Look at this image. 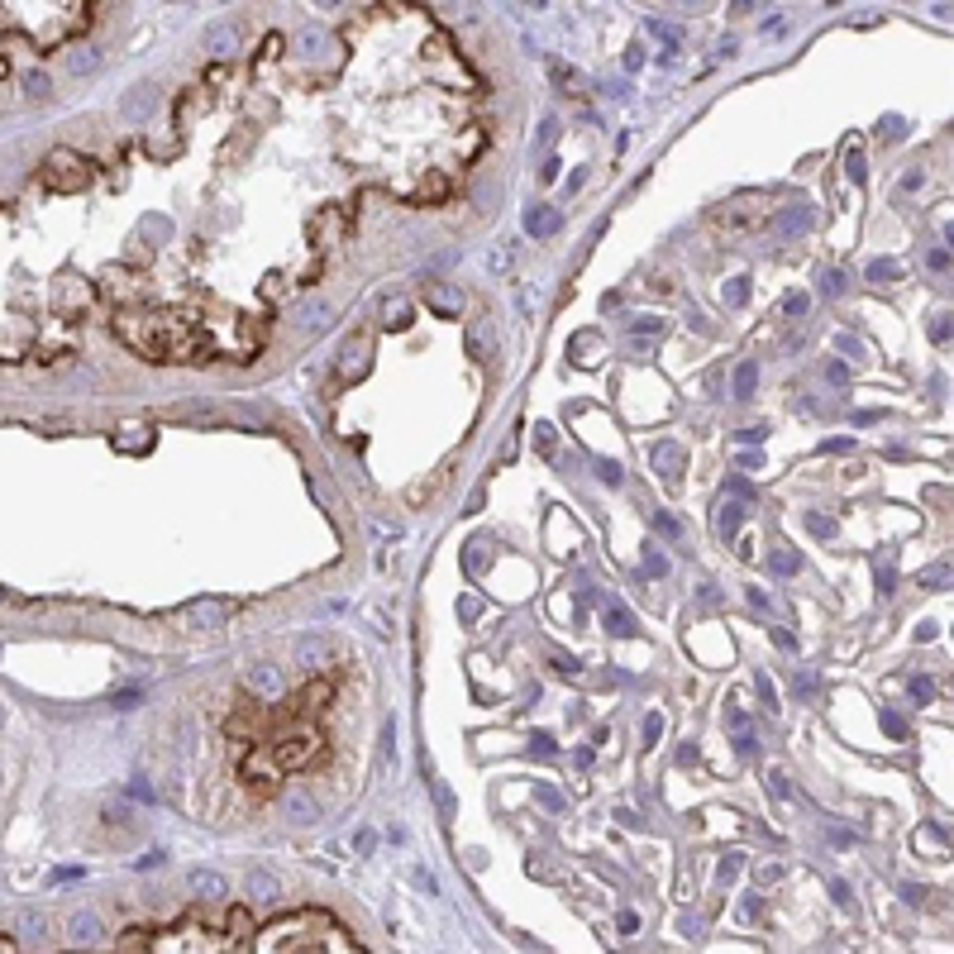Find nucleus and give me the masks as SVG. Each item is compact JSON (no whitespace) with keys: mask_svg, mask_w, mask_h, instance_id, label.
I'll return each instance as SVG.
<instances>
[{"mask_svg":"<svg viewBox=\"0 0 954 954\" xmlns=\"http://www.w3.org/2000/svg\"><path fill=\"white\" fill-rule=\"evenodd\" d=\"M821 286H826L830 296H835V291H844V277H840V272H826V282H821Z\"/></svg>","mask_w":954,"mask_h":954,"instance_id":"37","label":"nucleus"},{"mask_svg":"<svg viewBox=\"0 0 954 954\" xmlns=\"http://www.w3.org/2000/svg\"><path fill=\"white\" fill-rule=\"evenodd\" d=\"M888 277H897L892 263H874V268H869V282H888Z\"/></svg>","mask_w":954,"mask_h":954,"instance_id":"30","label":"nucleus"},{"mask_svg":"<svg viewBox=\"0 0 954 954\" xmlns=\"http://www.w3.org/2000/svg\"><path fill=\"white\" fill-rule=\"evenodd\" d=\"M286 811H291V821H315V816H320V807H310V802H301V797H296Z\"/></svg>","mask_w":954,"mask_h":954,"instance_id":"24","label":"nucleus"},{"mask_svg":"<svg viewBox=\"0 0 954 954\" xmlns=\"http://www.w3.org/2000/svg\"><path fill=\"white\" fill-rule=\"evenodd\" d=\"M735 525H740V506H725L720 510V535H730Z\"/></svg>","mask_w":954,"mask_h":954,"instance_id":"29","label":"nucleus"},{"mask_svg":"<svg viewBox=\"0 0 954 954\" xmlns=\"http://www.w3.org/2000/svg\"><path fill=\"white\" fill-rule=\"evenodd\" d=\"M148 100H153V86H134V91L125 95V115H134V120H139V110L148 105Z\"/></svg>","mask_w":954,"mask_h":954,"instance_id":"17","label":"nucleus"},{"mask_svg":"<svg viewBox=\"0 0 954 954\" xmlns=\"http://www.w3.org/2000/svg\"><path fill=\"white\" fill-rule=\"evenodd\" d=\"M315 5H320V10H330V5H339V0H315Z\"/></svg>","mask_w":954,"mask_h":954,"instance_id":"46","label":"nucleus"},{"mask_svg":"<svg viewBox=\"0 0 954 954\" xmlns=\"http://www.w3.org/2000/svg\"><path fill=\"white\" fill-rule=\"evenodd\" d=\"M807 310H811V296H807V291H792V296L782 301V315H792V320L807 315Z\"/></svg>","mask_w":954,"mask_h":954,"instance_id":"20","label":"nucleus"},{"mask_svg":"<svg viewBox=\"0 0 954 954\" xmlns=\"http://www.w3.org/2000/svg\"><path fill=\"white\" fill-rule=\"evenodd\" d=\"M339 367H344V377H358V372H363V367H367V344H363V339H358V349H353V358H349V363H339Z\"/></svg>","mask_w":954,"mask_h":954,"instance_id":"21","label":"nucleus"},{"mask_svg":"<svg viewBox=\"0 0 954 954\" xmlns=\"http://www.w3.org/2000/svg\"><path fill=\"white\" fill-rule=\"evenodd\" d=\"M0 602H5V592H0Z\"/></svg>","mask_w":954,"mask_h":954,"instance_id":"48","label":"nucleus"},{"mask_svg":"<svg viewBox=\"0 0 954 954\" xmlns=\"http://www.w3.org/2000/svg\"><path fill=\"white\" fill-rule=\"evenodd\" d=\"M826 377H830V382H844L849 372H844V363H830V367H826Z\"/></svg>","mask_w":954,"mask_h":954,"instance_id":"45","label":"nucleus"},{"mask_svg":"<svg viewBox=\"0 0 954 954\" xmlns=\"http://www.w3.org/2000/svg\"><path fill=\"white\" fill-rule=\"evenodd\" d=\"M654 463H659L664 477H678V444H659L654 449Z\"/></svg>","mask_w":954,"mask_h":954,"instance_id":"13","label":"nucleus"},{"mask_svg":"<svg viewBox=\"0 0 954 954\" xmlns=\"http://www.w3.org/2000/svg\"><path fill=\"white\" fill-rule=\"evenodd\" d=\"M849 177H854V182L864 177V158H859V153H849Z\"/></svg>","mask_w":954,"mask_h":954,"instance_id":"44","label":"nucleus"},{"mask_svg":"<svg viewBox=\"0 0 954 954\" xmlns=\"http://www.w3.org/2000/svg\"><path fill=\"white\" fill-rule=\"evenodd\" d=\"M720 296H725V305H745V296H749V277H730V282L720 286Z\"/></svg>","mask_w":954,"mask_h":954,"instance_id":"15","label":"nucleus"},{"mask_svg":"<svg viewBox=\"0 0 954 954\" xmlns=\"http://www.w3.org/2000/svg\"><path fill=\"white\" fill-rule=\"evenodd\" d=\"M754 687H759V697H763V706H768V711H778V697H773V683H768V678H763V673H759V678H754Z\"/></svg>","mask_w":954,"mask_h":954,"instance_id":"26","label":"nucleus"},{"mask_svg":"<svg viewBox=\"0 0 954 954\" xmlns=\"http://www.w3.org/2000/svg\"><path fill=\"white\" fill-rule=\"evenodd\" d=\"M606 630H611V635H635V620H630V611L620 602L606 606Z\"/></svg>","mask_w":954,"mask_h":954,"instance_id":"9","label":"nucleus"},{"mask_svg":"<svg viewBox=\"0 0 954 954\" xmlns=\"http://www.w3.org/2000/svg\"><path fill=\"white\" fill-rule=\"evenodd\" d=\"M67 935L77 940V945H95V940H100V926H95L91 911H81V916H72V921H67Z\"/></svg>","mask_w":954,"mask_h":954,"instance_id":"8","label":"nucleus"},{"mask_svg":"<svg viewBox=\"0 0 954 954\" xmlns=\"http://www.w3.org/2000/svg\"><path fill=\"white\" fill-rule=\"evenodd\" d=\"M654 530H659V535H664V540H683V525L673 520V515H668V510H654Z\"/></svg>","mask_w":954,"mask_h":954,"instance_id":"18","label":"nucleus"},{"mask_svg":"<svg viewBox=\"0 0 954 954\" xmlns=\"http://www.w3.org/2000/svg\"><path fill=\"white\" fill-rule=\"evenodd\" d=\"M229 616H234V606L229 602H220V597H201V602H191L187 611H177V625L191 630V635H201V630H220Z\"/></svg>","mask_w":954,"mask_h":954,"instance_id":"2","label":"nucleus"},{"mask_svg":"<svg viewBox=\"0 0 954 954\" xmlns=\"http://www.w3.org/2000/svg\"><path fill=\"white\" fill-rule=\"evenodd\" d=\"M191 888H196V897H224L220 874H210V869H201V874L191 878Z\"/></svg>","mask_w":954,"mask_h":954,"instance_id":"11","label":"nucleus"},{"mask_svg":"<svg viewBox=\"0 0 954 954\" xmlns=\"http://www.w3.org/2000/svg\"><path fill=\"white\" fill-rule=\"evenodd\" d=\"M243 683H248V692H258V697H277V692H282V678H277L272 664H253L243 673Z\"/></svg>","mask_w":954,"mask_h":954,"instance_id":"5","label":"nucleus"},{"mask_svg":"<svg viewBox=\"0 0 954 954\" xmlns=\"http://www.w3.org/2000/svg\"><path fill=\"white\" fill-rule=\"evenodd\" d=\"M807 525H811V530H816V535H835V525H830L826 515H807Z\"/></svg>","mask_w":954,"mask_h":954,"instance_id":"32","label":"nucleus"},{"mask_svg":"<svg viewBox=\"0 0 954 954\" xmlns=\"http://www.w3.org/2000/svg\"><path fill=\"white\" fill-rule=\"evenodd\" d=\"M406 320H411V310H406V305H397V310H392V315H387V325H392V330H401V325H406Z\"/></svg>","mask_w":954,"mask_h":954,"instance_id":"35","label":"nucleus"},{"mask_svg":"<svg viewBox=\"0 0 954 954\" xmlns=\"http://www.w3.org/2000/svg\"><path fill=\"white\" fill-rule=\"evenodd\" d=\"M644 568H649V577H664V572H668V558L659 554V549H649V544H644Z\"/></svg>","mask_w":954,"mask_h":954,"instance_id":"23","label":"nucleus"},{"mask_svg":"<svg viewBox=\"0 0 954 954\" xmlns=\"http://www.w3.org/2000/svg\"><path fill=\"white\" fill-rule=\"evenodd\" d=\"M115 330L129 339V349L148 353V358H172L167 344H182L177 325L167 315H153V310H125V315L115 320Z\"/></svg>","mask_w":954,"mask_h":954,"instance_id":"1","label":"nucleus"},{"mask_svg":"<svg viewBox=\"0 0 954 954\" xmlns=\"http://www.w3.org/2000/svg\"><path fill=\"white\" fill-rule=\"evenodd\" d=\"M248 892H253L258 902H272V897H277V878L272 874H253L248 878Z\"/></svg>","mask_w":954,"mask_h":954,"instance_id":"14","label":"nucleus"},{"mask_svg":"<svg viewBox=\"0 0 954 954\" xmlns=\"http://www.w3.org/2000/svg\"><path fill=\"white\" fill-rule=\"evenodd\" d=\"M773 644H778V649H797V639L787 635V630H773Z\"/></svg>","mask_w":954,"mask_h":954,"instance_id":"39","label":"nucleus"},{"mask_svg":"<svg viewBox=\"0 0 954 954\" xmlns=\"http://www.w3.org/2000/svg\"><path fill=\"white\" fill-rule=\"evenodd\" d=\"M530 5H544V0H530Z\"/></svg>","mask_w":954,"mask_h":954,"instance_id":"47","label":"nucleus"},{"mask_svg":"<svg viewBox=\"0 0 954 954\" xmlns=\"http://www.w3.org/2000/svg\"><path fill=\"white\" fill-rule=\"evenodd\" d=\"M530 749H535V754H549V749H554V740H549V735H535V745H530Z\"/></svg>","mask_w":954,"mask_h":954,"instance_id":"43","label":"nucleus"},{"mask_svg":"<svg viewBox=\"0 0 954 954\" xmlns=\"http://www.w3.org/2000/svg\"><path fill=\"white\" fill-rule=\"evenodd\" d=\"M43 177L53 182L58 191H77V187H86L91 182V167L77 158V153H67V148H58L53 158H48V167H43Z\"/></svg>","mask_w":954,"mask_h":954,"instance_id":"3","label":"nucleus"},{"mask_svg":"<svg viewBox=\"0 0 954 954\" xmlns=\"http://www.w3.org/2000/svg\"><path fill=\"white\" fill-rule=\"evenodd\" d=\"M754 382H759V367H754V363H740V372H735V397L749 401V397H754Z\"/></svg>","mask_w":954,"mask_h":954,"instance_id":"12","label":"nucleus"},{"mask_svg":"<svg viewBox=\"0 0 954 954\" xmlns=\"http://www.w3.org/2000/svg\"><path fill=\"white\" fill-rule=\"evenodd\" d=\"M773 568L778 572H797V558L792 554H773Z\"/></svg>","mask_w":954,"mask_h":954,"instance_id":"34","label":"nucleus"},{"mask_svg":"<svg viewBox=\"0 0 954 954\" xmlns=\"http://www.w3.org/2000/svg\"><path fill=\"white\" fill-rule=\"evenodd\" d=\"M811 220H816V215H811V210H807V206H802V210H787V215H782V220H778V224H782V234H792V229H797V224H802V229H807V224H811Z\"/></svg>","mask_w":954,"mask_h":954,"instance_id":"19","label":"nucleus"},{"mask_svg":"<svg viewBox=\"0 0 954 954\" xmlns=\"http://www.w3.org/2000/svg\"><path fill=\"white\" fill-rule=\"evenodd\" d=\"M425 301L434 305V310H444V315H458V310H463V291H458V286H444V282H429L425 286Z\"/></svg>","mask_w":954,"mask_h":954,"instance_id":"6","label":"nucleus"},{"mask_svg":"<svg viewBox=\"0 0 954 954\" xmlns=\"http://www.w3.org/2000/svg\"><path fill=\"white\" fill-rule=\"evenodd\" d=\"M506 263H510V248H492L487 253V272H506Z\"/></svg>","mask_w":954,"mask_h":954,"instance_id":"28","label":"nucleus"},{"mask_svg":"<svg viewBox=\"0 0 954 954\" xmlns=\"http://www.w3.org/2000/svg\"><path fill=\"white\" fill-rule=\"evenodd\" d=\"M554 139H558V120H544V125H540V134H535V143H540V148H549Z\"/></svg>","mask_w":954,"mask_h":954,"instance_id":"27","label":"nucleus"},{"mask_svg":"<svg viewBox=\"0 0 954 954\" xmlns=\"http://www.w3.org/2000/svg\"><path fill=\"white\" fill-rule=\"evenodd\" d=\"M243 778L253 782V787H272V782H277V768H268V759H248L243 763Z\"/></svg>","mask_w":954,"mask_h":954,"instance_id":"10","label":"nucleus"},{"mask_svg":"<svg viewBox=\"0 0 954 954\" xmlns=\"http://www.w3.org/2000/svg\"><path fill=\"white\" fill-rule=\"evenodd\" d=\"M24 86H29V95H48V77H38V72H29Z\"/></svg>","mask_w":954,"mask_h":954,"instance_id":"31","label":"nucleus"},{"mask_svg":"<svg viewBox=\"0 0 954 954\" xmlns=\"http://www.w3.org/2000/svg\"><path fill=\"white\" fill-rule=\"evenodd\" d=\"M315 754H320L315 735H286V740H277V763L282 768H305V759H315Z\"/></svg>","mask_w":954,"mask_h":954,"instance_id":"4","label":"nucleus"},{"mask_svg":"<svg viewBox=\"0 0 954 954\" xmlns=\"http://www.w3.org/2000/svg\"><path fill=\"white\" fill-rule=\"evenodd\" d=\"M540 802H544L549 811H558V792H554V787H540Z\"/></svg>","mask_w":954,"mask_h":954,"instance_id":"42","label":"nucleus"},{"mask_svg":"<svg viewBox=\"0 0 954 954\" xmlns=\"http://www.w3.org/2000/svg\"><path fill=\"white\" fill-rule=\"evenodd\" d=\"M558 224H563V220H558L554 206H530V210H525V229H530V234H540V238L554 234Z\"/></svg>","mask_w":954,"mask_h":954,"instance_id":"7","label":"nucleus"},{"mask_svg":"<svg viewBox=\"0 0 954 954\" xmlns=\"http://www.w3.org/2000/svg\"><path fill=\"white\" fill-rule=\"evenodd\" d=\"M639 740H644V749H654L659 740H664V716H644V730H639Z\"/></svg>","mask_w":954,"mask_h":954,"instance_id":"16","label":"nucleus"},{"mask_svg":"<svg viewBox=\"0 0 954 954\" xmlns=\"http://www.w3.org/2000/svg\"><path fill=\"white\" fill-rule=\"evenodd\" d=\"M911 697H916V701H926V697H931V678H916V687H911Z\"/></svg>","mask_w":954,"mask_h":954,"instance_id":"38","label":"nucleus"},{"mask_svg":"<svg viewBox=\"0 0 954 954\" xmlns=\"http://www.w3.org/2000/svg\"><path fill=\"white\" fill-rule=\"evenodd\" d=\"M444 196H449V182L439 172H429L425 177V201H444Z\"/></svg>","mask_w":954,"mask_h":954,"instance_id":"22","label":"nucleus"},{"mask_svg":"<svg viewBox=\"0 0 954 954\" xmlns=\"http://www.w3.org/2000/svg\"><path fill=\"white\" fill-rule=\"evenodd\" d=\"M740 468H745V473H754V468H763V458H759V454H740Z\"/></svg>","mask_w":954,"mask_h":954,"instance_id":"40","label":"nucleus"},{"mask_svg":"<svg viewBox=\"0 0 954 954\" xmlns=\"http://www.w3.org/2000/svg\"><path fill=\"white\" fill-rule=\"evenodd\" d=\"M597 477H602V482H620V468L616 463H597Z\"/></svg>","mask_w":954,"mask_h":954,"instance_id":"33","label":"nucleus"},{"mask_svg":"<svg viewBox=\"0 0 954 954\" xmlns=\"http://www.w3.org/2000/svg\"><path fill=\"white\" fill-rule=\"evenodd\" d=\"M325 320H330V310H325V305H305V310H301V325H310V330H320Z\"/></svg>","mask_w":954,"mask_h":954,"instance_id":"25","label":"nucleus"},{"mask_svg":"<svg viewBox=\"0 0 954 954\" xmlns=\"http://www.w3.org/2000/svg\"><path fill=\"white\" fill-rule=\"evenodd\" d=\"M535 439H540V449H554V429H549V425H535Z\"/></svg>","mask_w":954,"mask_h":954,"instance_id":"36","label":"nucleus"},{"mask_svg":"<svg viewBox=\"0 0 954 954\" xmlns=\"http://www.w3.org/2000/svg\"><path fill=\"white\" fill-rule=\"evenodd\" d=\"M768 787H773L778 797H787V778H782V773H768Z\"/></svg>","mask_w":954,"mask_h":954,"instance_id":"41","label":"nucleus"}]
</instances>
